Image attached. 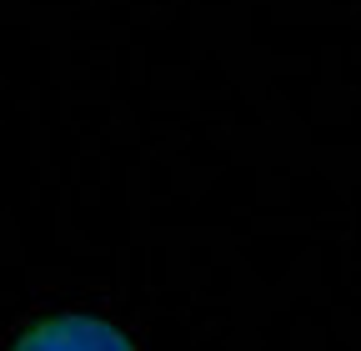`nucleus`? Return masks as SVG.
Wrapping results in <instances>:
<instances>
[{
	"instance_id": "obj_1",
	"label": "nucleus",
	"mask_w": 361,
	"mask_h": 351,
	"mask_svg": "<svg viewBox=\"0 0 361 351\" xmlns=\"http://www.w3.org/2000/svg\"><path fill=\"white\" fill-rule=\"evenodd\" d=\"M11 351H135V341L101 316H45L25 326Z\"/></svg>"
}]
</instances>
